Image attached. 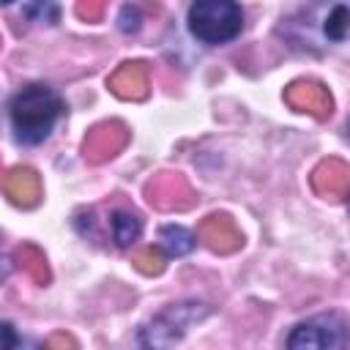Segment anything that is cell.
<instances>
[{"label": "cell", "mask_w": 350, "mask_h": 350, "mask_svg": "<svg viewBox=\"0 0 350 350\" xmlns=\"http://www.w3.org/2000/svg\"><path fill=\"white\" fill-rule=\"evenodd\" d=\"M287 350H347V323L336 312L301 320L287 336Z\"/></svg>", "instance_id": "obj_4"}, {"label": "cell", "mask_w": 350, "mask_h": 350, "mask_svg": "<svg viewBox=\"0 0 350 350\" xmlns=\"http://www.w3.org/2000/svg\"><path fill=\"white\" fill-rule=\"evenodd\" d=\"M66 112L63 98L49 88V85H27L22 88L8 107L11 115V129L16 142L22 145H38L44 142L60 115Z\"/></svg>", "instance_id": "obj_1"}, {"label": "cell", "mask_w": 350, "mask_h": 350, "mask_svg": "<svg viewBox=\"0 0 350 350\" xmlns=\"http://www.w3.org/2000/svg\"><path fill=\"white\" fill-rule=\"evenodd\" d=\"M3 191H5V197L14 205L33 208L41 200V180H38L36 170H30V167H14L3 178Z\"/></svg>", "instance_id": "obj_9"}, {"label": "cell", "mask_w": 350, "mask_h": 350, "mask_svg": "<svg viewBox=\"0 0 350 350\" xmlns=\"http://www.w3.org/2000/svg\"><path fill=\"white\" fill-rule=\"evenodd\" d=\"M139 350H150V347H139Z\"/></svg>", "instance_id": "obj_22"}, {"label": "cell", "mask_w": 350, "mask_h": 350, "mask_svg": "<svg viewBox=\"0 0 350 350\" xmlns=\"http://www.w3.org/2000/svg\"><path fill=\"white\" fill-rule=\"evenodd\" d=\"M77 14H79L82 19H88V22H93V19H98V16L104 14V5H101V3H79V5H77Z\"/></svg>", "instance_id": "obj_20"}, {"label": "cell", "mask_w": 350, "mask_h": 350, "mask_svg": "<svg viewBox=\"0 0 350 350\" xmlns=\"http://www.w3.org/2000/svg\"><path fill=\"white\" fill-rule=\"evenodd\" d=\"M16 262L25 268V273H27L33 282H38V284H46V282H49L46 257H44V252H41L38 246H33V243H22V246L16 249Z\"/></svg>", "instance_id": "obj_14"}, {"label": "cell", "mask_w": 350, "mask_h": 350, "mask_svg": "<svg viewBox=\"0 0 350 350\" xmlns=\"http://www.w3.org/2000/svg\"><path fill=\"white\" fill-rule=\"evenodd\" d=\"M109 90L118 98L126 101H139L148 96V71L142 63H123L112 77H109Z\"/></svg>", "instance_id": "obj_11"}, {"label": "cell", "mask_w": 350, "mask_h": 350, "mask_svg": "<svg viewBox=\"0 0 350 350\" xmlns=\"http://www.w3.org/2000/svg\"><path fill=\"white\" fill-rule=\"evenodd\" d=\"M145 197L159 211H183V208H189L194 202L186 178L178 175V172H159L145 186Z\"/></svg>", "instance_id": "obj_5"}, {"label": "cell", "mask_w": 350, "mask_h": 350, "mask_svg": "<svg viewBox=\"0 0 350 350\" xmlns=\"http://www.w3.org/2000/svg\"><path fill=\"white\" fill-rule=\"evenodd\" d=\"M8 273H11V260H8V257L0 252V282H3Z\"/></svg>", "instance_id": "obj_21"}, {"label": "cell", "mask_w": 350, "mask_h": 350, "mask_svg": "<svg viewBox=\"0 0 350 350\" xmlns=\"http://www.w3.org/2000/svg\"><path fill=\"white\" fill-rule=\"evenodd\" d=\"M44 350H77V342L68 334H55L44 342Z\"/></svg>", "instance_id": "obj_18"}, {"label": "cell", "mask_w": 350, "mask_h": 350, "mask_svg": "<svg viewBox=\"0 0 350 350\" xmlns=\"http://www.w3.org/2000/svg\"><path fill=\"white\" fill-rule=\"evenodd\" d=\"M126 139H129V131H126L123 123H118V120L98 123V126H93V129L88 131L85 145H82V153H85L88 161L101 164V161L112 159V156L126 145Z\"/></svg>", "instance_id": "obj_6"}, {"label": "cell", "mask_w": 350, "mask_h": 350, "mask_svg": "<svg viewBox=\"0 0 350 350\" xmlns=\"http://www.w3.org/2000/svg\"><path fill=\"white\" fill-rule=\"evenodd\" d=\"M109 232L120 249H129L142 235V219L137 213H129V211H115L109 219Z\"/></svg>", "instance_id": "obj_13"}, {"label": "cell", "mask_w": 350, "mask_h": 350, "mask_svg": "<svg viewBox=\"0 0 350 350\" xmlns=\"http://www.w3.org/2000/svg\"><path fill=\"white\" fill-rule=\"evenodd\" d=\"M347 25H350V11H347V5H334L331 11H328V16H325V25H323V30H325V36L331 38V41H345L347 38Z\"/></svg>", "instance_id": "obj_16"}, {"label": "cell", "mask_w": 350, "mask_h": 350, "mask_svg": "<svg viewBox=\"0 0 350 350\" xmlns=\"http://www.w3.org/2000/svg\"><path fill=\"white\" fill-rule=\"evenodd\" d=\"M347 183H350V170L339 159H328L312 172V189L317 194H323V197H331V200L345 197L347 194Z\"/></svg>", "instance_id": "obj_10"}, {"label": "cell", "mask_w": 350, "mask_h": 350, "mask_svg": "<svg viewBox=\"0 0 350 350\" xmlns=\"http://www.w3.org/2000/svg\"><path fill=\"white\" fill-rule=\"evenodd\" d=\"M189 33L202 44H227L243 27V11L232 0H197L189 5Z\"/></svg>", "instance_id": "obj_2"}, {"label": "cell", "mask_w": 350, "mask_h": 350, "mask_svg": "<svg viewBox=\"0 0 350 350\" xmlns=\"http://www.w3.org/2000/svg\"><path fill=\"white\" fill-rule=\"evenodd\" d=\"M284 101H287L293 109H298V112L314 115L317 120L328 118L331 109H334V101H331L328 90H325L320 82H306V79L293 82V85L284 90Z\"/></svg>", "instance_id": "obj_8"}, {"label": "cell", "mask_w": 350, "mask_h": 350, "mask_svg": "<svg viewBox=\"0 0 350 350\" xmlns=\"http://www.w3.org/2000/svg\"><path fill=\"white\" fill-rule=\"evenodd\" d=\"M194 235H197L211 252H219V254H230V252H235V249L243 243L241 230H238L235 221H232L230 216H224V213H213V216L202 219Z\"/></svg>", "instance_id": "obj_7"}, {"label": "cell", "mask_w": 350, "mask_h": 350, "mask_svg": "<svg viewBox=\"0 0 350 350\" xmlns=\"http://www.w3.org/2000/svg\"><path fill=\"white\" fill-rule=\"evenodd\" d=\"M208 312H211V309H208L205 304H194V301L167 306L164 312H159V314L150 320V325L139 328V347L167 350L170 342L180 339V336L189 331V325L197 323V320H202Z\"/></svg>", "instance_id": "obj_3"}, {"label": "cell", "mask_w": 350, "mask_h": 350, "mask_svg": "<svg viewBox=\"0 0 350 350\" xmlns=\"http://www.w3.org/2000/svg\"><path fill=\"white\" fill-rule=\"evenodd\" d=\"M139 22H142V16H139L137 8H131V5H123V8H120L118 27H120L123 33H137V30H139Z\"/></svg>", "instance_id": "obj_17"}, {"label": "cell", "mask_w": 350, "mask_h": 350, "mask_svg": "<svg viewBox=\"0 0 350 350\" xmlns=\"http://www.w3.org/2000/svg\"><path fill=\"white\" fill-rule=\"evenodd\" d=\"M16 342H19L16 328L11 323H0V350H14Z\"/></svg>", "instance_id": "obj_19"}, {"label": "cell", "mask_w": 350, "mask_h": 350, "mask_svg": "<svg viewBox=\"0 0 350 350\" xmlns=\"http://www.w3.org/2000/svg\"><path fill=\"white\" fill-rule=\"evenodd\" d=\"M131 262H134L137 271L153 276V273H161V271H164L167 257H164V252H161L159 246H145V249H137V252H134Z\"/></svg>", "instance_id": "obj_15"}, {"label": "cell", "mask_w": 350, "mask_h": 350, "mask_svg": "<svg viewBox=\"0 0 350 350\" xmlns=\"http://www.w3.org/2000/svg\"><path fill=\"white\" fill-rule=\"evenodd\" d=\"M159 246L164 257H183L197 246V235L180 224H164L159 230Z\"/></svg>", "instance_id": "obj_12"}]
</instances>
